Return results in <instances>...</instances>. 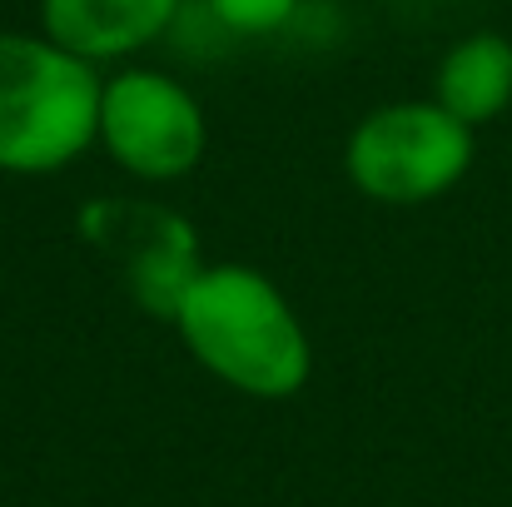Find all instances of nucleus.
Instances as JSON below:
<instances>
[{
	"instance_id": "1",
	"label": "nucleus",
	"mask_w": 512,
	"mask_h": 507,
	"mask_svg": "<svg viewBox=\"0 0 512 507\" xmlns=\"http://www.w3.org/2000/svg\"><path fill=\"white\" fill-rule=\"evenodd\" d=\"M174 334L204 373L259 403H284L314 378L299 309L254 264H204L174 314Z\"/></svg>"
},
{
	"instance_id": "2",
	"label": "nucleus",
	"mask_w": 512,
	"mask_h": 507,
	"mask_svg": "<svg viewBox=\"0 0 512 507\" xmlns=\"http://www.w3.org/2000/svg\"><path fill=\"white\" fill-rule=\"evenodd\" d=\"M100 65L45 30H0V174H60L100 130Z\"/></svg>"
},
{
	"instance_id": "3",
	"label": "nucleus",
	"mask_w": 512,
	"mask_h": 507,
	"mask_svg": "<svg viewBox=\"0 0 512 507\" xmlns=\"http://www.w3.org/2000/svg\"><path fill=\"white\" fill-rule=\"evenodd\" d=\"M473 135L478 130L453 120L433 95L393 100V105L368 110L348 130L343 174L373 204H393V209L433 204L468 179L473 155H478Z\"/></svg>"
},
{
	"instance_id": "4",
	"label": "nucleus",
	"mask_w": 512,
	"mask_h": 507,
	"mask_svg": "<svg viewBox=\"0 0 512 507\" xmlns=\"http://www.w3.org/2000/svg\"><path fill=\"white\" fill-rule=\"evenodd\" d=\"M95 145L130 179L170 184L199 169L209 150V120L184 80L150 65H125L105 75Z\"/></svg>"
},
{
	"instance_id": "5",
	"label": "nucleus",
	"mask_w": 512,
	"mask_h": 507,
	"mask_svg": "<svg viewBox=\"0 0 512 507\" xmlns=\"http://www.w3.org/2000/svg\"><path fill=\"white\" fill-rule=\"evenodd\" d=\"M75 229L120 274L125 294L150 319L174 324L184 294L204 274L199 234L179 209L160 199H140V194H105L80 209Z\"/></svg>"
},
{
	"instance_id": "6",
	"label": "nucleus",
	"mask_w": 512,
	"mask_h": 507,
	"mask_svg": "<svg viewBox=\"0 0 512 507\" xmlns=\"http://www.w3.org/2000/svg\"><path fill=\"white\" fill-rule=\"evenodd\" d=\"M184 0H40V30L90 65H125L170 35Z\"/></svg>"
},
{
	"instance_id": "7",
	"label": "nucleus",
	"mask_w": 512,
	"mask_h": 507,
	"mask_svg": "<svg viewBox=\"0 0 512 507\" xmlns=\"http://www.w3.org/2000/svg\"><path fill=\"white\" fill-rule=\"evenodd\" d=\"M433 100L463 120L468 130H483L512 110V40L503 30H473L453 40L433 70Z\"/></svg>"
},
{
	"instance_id": "8",
	"label": "nucleus",
	"mask_w": 512,
	"mask_h": 507,
	"mask_svg": "<svg viewBox=\"0 0 512 507\" xmlns=\"http://www.w3.org/2000/svg\"><path fill=\"white\" fill-rule=\"evenodd\" d=\"M209 15L234 35H274L294 20L299 0H204Z\"/></svg>"
}]
</instances>
